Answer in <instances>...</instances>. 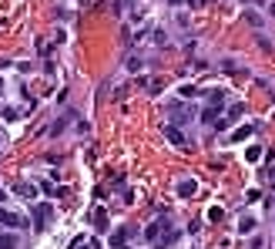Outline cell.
Masks as SVG:
<instances>
[{"label":"cell","instance_id":"1","mask_svg":"<svg viewBox=\"0 0 275 249\" xmlns=\"http://www.w3.org/2000/svg\"><path fill=\"white\" fill-rule=\"evenodd\" d=\"M148 239L154 243V249H168V246H175V243H178V229L158 219V222H151V226H148Z\"/></svg>","mask_w":275,"mask_h":249},{"label":"cell","instance_id":"2","mask_svg":"<svg viewBox=\"0 0 275 249\" xmlns=\"http://www.w3.org/2000/svg\"><path fill=\"white\" fill-rule=\"evenodd\" d=\"M31 215H34V229H47V222L54 219V209L44 206V202H37L34 209H31Z\"/></svg>","mask_w":275,"mask_h":249},{"label":"cell","instance_id":"3","mask_svg":"<svg viewBox=\"0 0 275 249\" xmlns=\"http://www.w3.org/2000/svg\"><path fill=\"white\" fill-rule=\"evenodd\" d=\"M0 226H7V229H24V226H27V219H20L17 212L0 209Z\"/></svg>","mask_w":275,"mask_h":249},{"label":"cell","instance_id":"4","mask_svg":"<svg viewBox=\"0 0 275 249\" xmlns=\"http://www.w3.org/2000/svg\"><path fill=\"white\" fill-rule=\"evenodd\" d=\"M91 226H94L97 232H108V226H111V222H108V212H104V209H94V215H91Z\"/></svg>","mask_w":275,"mask_h":249},{"label":"cell","instance_id":"5","mask_svg":"<svg viewBox=\"0 0 275 249\" xmlns=\"http://www.w3.org/2000/svg\"><path fill=\"white\" fill-rule=\"evenodd\" d=\"M195 192H198V182H195V178H184V182H178V195H182V199H191Z\"/></svg>","mask_w":275,"mask_h":249},{"label":"cell","instance_id":"6","mask_svg":"<svg viewBox=\"0 0 275 249\" xmlns=\"http://www.w3.org/2000/svg\"><path fill=\"white\" fill-rule=\"evenodd\" d=\"M128 236H131V229H114V232H111V246H114V249H121Z\"/></svg>","mask_w":275,"mask_h":249},{"label":"cell","instance_id":"7","mask_svg":"<svg viewBox=\"0 0 275 249\" xmlns=\"http://www.w3.org/2000/svg\"><path fill=\"white\" fill-rule=\"evenodd\" d=\"M218 118H221V111H218V108H212V105L202 111V121H205V125H218Z\"/></svg>","mask_w":275,"mask_h":249},{"label":"cell","instance_id":"8","mask_svg":"<svg viewBox=\"0 0 275 249\" xmlns=\"http://www.w3.org/2000/svg\"><path fill=\"white\" fill-rule=\"evenodd\" d=\"M255 226H258V219H252V215H245V219L239 222V232H242V236H248V232H255Z\"/></svg>","mask_w":275,"mask_h":249},{"label":"cell","instance_id":"9","mask_svg":"<svg viewBox=\"0 0 275 249\" xmlns=\"http://www.w3.org/2000/svg\"><path fill=\"white\" fill-rule=\"evenodd\" d=\"M221 101H225V91H221V88H212V91H208V105H212V108H221Z\"/></svg>","mask_w":275,"mask_h":249},{"label":"cell","instance_id":"10","mask_svg":"<svg viewBox=\"0 0 275 249\" xmlns=\"http://www.w3.org/2000/svg\"><path fill=\"white\" fill-rule=\"evenodd\" d=\"M17 246V236H10V232H0V249H14Z\"/></svg>","mask_w":275,"mask_h":249},{"label":"cell","instance_id":"11","mask_svg":"<svg viewBox=\"0 0 275 249\" xmlns=\"http://www.w3.org/2000/svg\"><path fill=\"white\" fill-rule=\"evenodd\" d=\"M255 132V128H252V125H242L239 132H232V142H242V138H248V135Z\"/></svg>","mask_w":275,"mask_h":249},{"label":"cell","instance_id":"12","mask_svg":"<svg viewBox=\"0 0 275 249\" xmlns=\"http://www.w3.org/2000/svg\"><path fill=\"white\" fill-rule=\"evenodd\" d=\"M208 219H212V222H221V219H225V209H221V206H212V209H208Z\"/></svg>","mask_w":275,"mask_h":249},{"label":"cell","instance_id":"13","mask_svg":"<svg viewBox=\"0 0 275 249\" xmlns=\"http://www.w3.org/2000/svg\"><path fill=\"white\" fill-rule=\"evenodd\" d=\"M148 91H151V95H161V91H165V81H161V77H154V81L148 84Z\"/></svg>","mask_w":275,"mask_h":249},{"label":"cell","instance_id":"14","mask_svg":"<svg viewBox=\"0 0 275 249\" xmlns=\"http://www.w3.org/2000/svg\"><path fill=\"white\" fill-rule=\"evenodd\" d=\"M17 195H27V199H31V195H34V185H27V182H17Z\"/></svg>","mask_w":275,"mask_h":249},{"label":"cell","instance_id":"15","mask_svg":"<svg viewBox=\"0 0 275 249\" xmlns=\"http://www.w3.org/2000/svg\"><path fill=\"white\" fill-rule=\"evenodd\" d=\"M245 158H248V162H258V158H262V148H258V145H252V148L245 152Z\"/></svg>","mask_w":275,"mask_h":249},{"label":"cell","instance_id":"16","mask_svg":"<svg viewBox=\"0 0 275 249\" xmlns=\"http://www.w3.org/2000/svg\"><path fill=\"white\" fill-rule=\"evenodd\" d=\"M168 138H171V142H175V145H182V142H184V135L178 132V128H168Z\"/></svg>","mask_w":275,"mask_h":249},{"label":"cell","instance_id":"17","mask_svg":"<svg viewBox=\"0 0 275 249\" xmlns=\"http://www.w3.org/2000/svg\"><path fill=\"white\" fill-rule=\"evenodd\" d=\"M64 125H67V115H64V118H57V121H54V128H51V135H61V132H64Z\"/></svg>","mask_w":275,"mask_h":249},{"label":"cell","instance_id":"18","mask_svg":"<svg viewBox=\"0 0 275 249\" xmlns=\"http://www.w3.org/2000/svg\"><path fill=\"white\" fill-rule=\"evenodd\" d=\"M182 95H184V98H195V95H198V88H191V84H184V88H182Z\"/></svg>","mask_w":275,"mask_h":249},{"label":"cell","instance_id":"19","mask_svg":"<svg viewBox=\"0 0 275 249\" xmlns=\"http://www.w3.org/2000/svg\"><path fill=\"white\" fill-rule=\"evenodd\" d=\"M3 199H7V195H3V192H0V206H3Z\"/></svg>","mask_w":275,"mask_h":249},{"label":"cell","instance_id":"20","mask_svg":"<svg viewBox=\"0 0 275 249\" xmlns=\"http://www.w3.org/2000/svg\"><path fill=\"white\" fill-rule=\"evenodd\" d=\"M0 88H3V81H0Z\"/></svg>","mask_w":275,"mask_h":249}]
</instances>
